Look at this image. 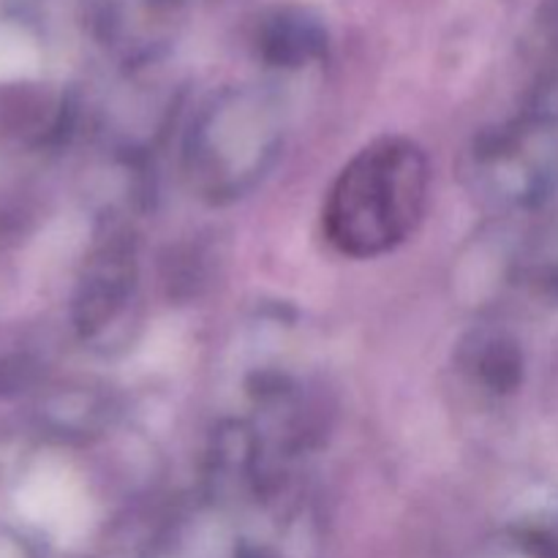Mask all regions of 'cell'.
I'll return each mask as SVG.
<instances>
[{
    "instance_id": "1",
    "label": "cell",
    "mask_w": 558,
    "mask_h": 558,
    "mask_svg": "<svg viewBox=\"0 0 558 558\" xmlns=\"http://www.w3.org/2000/svg\"><path fill=\"white\" fill-rule=\"evenodd\" d=\"M428 196V156L414 142L385 136L341 169L327 194L322 227L341 254L374 259L414 234Z\"/></svg>"
},
{
    "instance_id": "2",
    "label": "cell",
    "mask_w": 558,
    "mask_h": 558,
    "mask_svg": "<svg viewBox=\"0 0 558 558\" xmlns=\"http://www.w3.org/2000/svg\"><path fill=\"white\" fill-rule=\"evenodd\" d=\"M278 150V125L267 114L227 109L191 131V174L207 194H238L267 169Z\"/></svg>"
},
{
    "instance_id": "3",
    "label": "cell",
    "mask_w": 558,
    "mask_h": 558,
    "mask_svg": "<svg viewBox=\"0 0 558 558\" xmlns=\"http://www.w3.org/2000/svg\"><path fill=\"white\" fill-rule=\"evenodd\" d=\"M134 283V256L123 243H112L96 256L76 298V325L82 332L101 330L123 311Z\"/></svg>"
},
{
    "instance_id": "4",
    "label": "cell",
    "mask_w": 558,
    "mask_h": 558,
    "mask_svg": "<svg viewBox=\"0 0 558 558\" xmlns=\"http://www.w3.org/2000/svg\"><path fill=\"white\" fill-rule=\"evenodd\" d=\"M474 365H477V374L483 379V385H488L496 392L510 390L518 381V376H521V357H518L515 349L501 341L483 343L480 360Z\"/></svg>"
}]
</instances>
